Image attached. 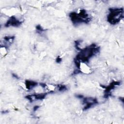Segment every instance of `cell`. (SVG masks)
Wrapping results in <instances>:
<instances>
[{"label":"cell","instance_id":"8992f818","mask_svg":"<svg viewBox=\"0 0 124 124\" xmlns=\"http://www.w3.org/2000/svg\"><path fill=\"white\" fill-rule=\"evenodd\" d=\"M22 21L16 18V17L15 16H12L5 23V24H4V26L5 27H9L11 26L18 27L20 26L22 24Z\"/></svg>","mask_w":124,"mask_h":124},{"label":"cell","instance_id":"7c38bea8","mask_svg":"<svg viewBox=\"0 0 124 124\" xmlns=\"http://www.w3.org/2000/svg\"><path fill=\"white\" fill-rule=\"evenodd\" d=\"M62 61V58L60 56H58L56 59V62L57 63H60Z\"/></svg>","mask_w":124,"mask_h":124},{"label":"cell","instance_id":"5b68a950","mask_svg":"<svg viewBox=\"0 0 124 124\" xmlns=\"http://www.w3.org/2000/svg\"><path fill=\"white\" fill-rule=\"evenodd\" d=\"M121 83V82L120 81H112L108 85L106 86L104 85H101V86L105 89L104 97L105 98H107L109 96H111L112 95L111 91L117 86H120Z\"/></svg>","mask_w":124,"mask_h":124},{"label":"cell","instance_id":"9c48e42d","mask_svg":"<svg viewBox=\"0 0 124 124\" xmlns=\"http://www.w3.org/2000/svg\"><path fill=\"white\" fill-rule=\"evenodd\" d=\"M58 90L60 92H63L67 90V87L65 85L62 84H58L57 85Z\"/></svg>","mask_w":124,"mask_h":124},{"label":"cell","instance_id":"4fadbf2b","mask_svg":"<svg viewBox=\"0 0 124 124\" xmlns=\"http://www.w3.org/2000/svg\"><path fill=\"white\" fill-rule=\"evenodd\" d=\"M12 76H13V77L14 78H16V79H19V77H18L16 74L13 73V74H12Z\"/></svg>","mask_w":124,"mask_h":124},{"label":"cell","instance_id":"52a82bcc","mask_svg":"<svg viewBox=\"0 0 124 124\" xmlns=\"http://www.w3.org/2000/svg\"><path fill=\"white\" fill-rule=\"evenodd\" d=\"M48 93H39L36 94H33L31 95H28L25 96V98L29 100L31 102H32L35 100H43L47 95Z\"/></svg>","mask_w":124,"mask_h":124},{"label":"cell","instance_id":"3957f363","mask_svg":"<svg viewBox=\"0 0 124 124\" xmlns=\"http://www.w3.org/2000/svg\"><path fill=\"white\" fill-rule=\"evenodd\" d=\"M69 17L74 25H78L81 23L87 24L91 20V18L84 9L81 10L79 13L75 12H71L69 14Z\"/></svg>","mask_w":124,"mask_h":124},{"label":"cell","instance_id":"8fae6325","mask_svg":"<svg viewBox=\"0 0 124 124\" xmlns=\"http://www.w3.org/2000/svg\"><path fill=\"white\" fill-rule=\"evenodd\" d=\"M36 29L37 31H39V32H42L45 31V30L43 29V28L40 25H38L36 26Z\"/></svg>","mask_w":124,"mask_h":124},{"label":"cell","instance_id":"30bf717a","mask_svg":"<svg viewBox=\"0 0 124 124\" xmlns=\"http://www.w3.org/2000/svg\"><path fill=\"white\" fill-rule=\"evenodd\" d=\"M15 36H6L4 37V40L7 42L12 43L15 39Z\"/></svg>","mask_w":124,"mask_h":124},{"label":"cell","instance_id":"5bb4252c","mask_svg":"<svg viewBox=\"0 0 124 124\" xmlns=\"http://www.w3.org/2000/svg\"><path fill=\"white\" fill-rule=\"evenodd\" d=\"M39 108V106H35V107H34V108H33V110L34 111H36Z\"/></svg>","mask_w":124,"mask_h":124},{"label":"cell","instance_id":"ba28073f","mask_svg":"<svg viewBox=\"0 0 124 124\" xmlns=\"http://www.w3.org/2000/svg\"><path fill=\"white\" fill-rule=\"evenodd\" d=\"M38 84L39 83L36 81L31 80H26L25 81L26 88L29 90H32L34 87H36L38 85Z\"/></svg>","mask_w":124,"mask_h":124},{"label":"cell","instance_id":"277c9868","mask_svg":"<svg viewBox=\"0 0 124 124\" xmlns=\"http://www.w3.org/2000/svg\"><path fill=\"white\" fill-rule=\"evenodd\" d=\"M82 99V104L84 106L83 108V110L89 109L98 104L97 99L95 97H83Z\"/></svg>","mask_w":124,"mask_h":124},{"label":"cell","instance_id":"7a4b0ae2","mask_svg":"<svg viewBox=\"0 0 124 124\" xmlns=\"http://www.w3.org/2000/svg\"><path fill=\"white\" fill-rule=\"evenodd\" d=\"M109 13L107 16L108 22L112 25L119 23L124 18V8L113 7L108 9Z\"/></svg>","mask_w":124,"mask_h":124},{"label":"cell","instance_id":"6da1fadb","mask_svg":"<svg viewBox=\"0 0 124 124\" xmlns=\"http://www.w3.org/2000/svg\"><path fill=\"white\" fill-rule=\"evenodd\" d=\"M100 47L94 43L81 49L74 60L77 69L80 70L81 63H88L91 59L100 52Z\"/></svg>","mask_w":124,"mask_h":124}]
</instances>
